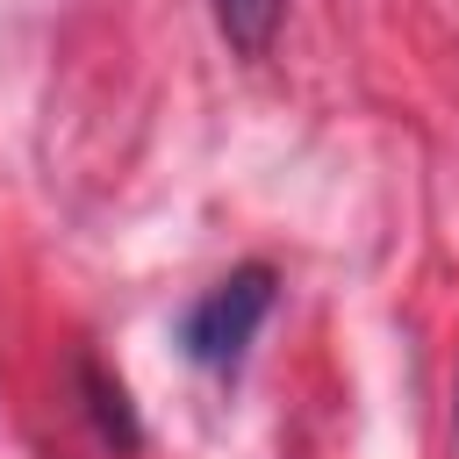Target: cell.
<instances>
[{
    "mask_svg": "<svg viewBox=\"0 0 459 459\" xmlns=\"http://www.w3.org/2000/svg\"><path fill=\"white\" fill-rule=\"evenodd\" d=\"M208 7H215V29L230 36L237 57H265L280 36V14H287V0H208Z\"/></svg>",
    "mask_w": 459,
    "mask_h": 459,
    "instance_id": "obj_3",
    "label": "cell"
},
{
    "mask_svg": "<svg viewBox=\"0 0 459 459\" xmlns=\"http://www.w3.org/2000/svg\"><path fill=\"white\" fill-rule=\"evenodd\" d=\"M273 316V265H237V273H222L186 316H179V351L201 366V373H237L244 366V351H251V337H258V323Z\"/></svg>",
    "mask_w": 459,
    "mask_h": 459,
    "instance_id": "obj_1",
    "label": "cell"
},
{
    "mask_svg": "<svg viewBox=\"0 0 459 459\" xmlns=\"http://www.w3.org/2000/svg\"><path fill=\"white\" fill-rule=\"evenodd\" d=\"M79 394H86V416H93L100 445H115V452H136V445H143V423H136V409H129V387H122L93 351H79Z\"/></svg>",
    "mask_w": 459,
    "mask_h": 459,
    "instance_id": "obj_2",
    "label": "cell"
}]
</instances>
